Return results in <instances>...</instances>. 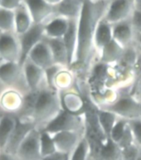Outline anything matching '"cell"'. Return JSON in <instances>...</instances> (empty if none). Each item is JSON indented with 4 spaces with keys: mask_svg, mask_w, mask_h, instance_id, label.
<instances>
[{
    "mask_svg": "<svg viewBox=\"0 0 141 160\" xmlns=\"http://www.w3.org/2000/svg\"><path fill=\"white\" fill-rule=\"evenodd\" d=\"M135 42L139 45L141 48V32H135V37H134Z\"/></svg>",
    "mask_w": 141,
    "mask_h": 160,
    "instance_id": "7bdbcfd3",
    "label": "cell"
},
{
    "mask_svg": "<svg viewBox=\"0 0 141 160\" xmlns=\"http://www.w3.org/2000/svg\"><path fill=\"white\" fill-rule=\"evenodd\" d=\"M0 32H15L14 11L0 8Z\"/></svg>",
    "mask_w": 141,
    "mask_h": 160,
    "instance_id": "f1b7e54d",
    "label": "cell"
},
{
    "mask_svg": "<svg viewBox=\"0 0 141 160\" xmlns=\"http://www.w3.org/2000/svg\"><path fill=\"white\" fill-rule=\"evenodd\" d=\"M22 2V0H2L0 8L14 11L19 7Z\"/></svg>",
    "mask_w": 141,
    "mask_h": 160,
    "instance_id": "f35d334b",
    "label": "cell"
},
{
    "mask_svg": "<svg viewBox=\"0 0 141 160\" xmlns=\"http://www.w3.org/2000/svg\"><path fill=\"white\" fill-rule=\"evenodd\" d=\"M2 113H3V112H2V111H1V110H0V118H1V117H2Z\"/></svg>",
    "mask_w": 141,
    "mask_h": 160,
    "instance_id": "c3c4849f",
    "label": "cell"
},
{
    "mask_svg": "<svg viewBox=\"0 0 141 160\" xmlns=\"http://www.w3.org/2000/svg\"><path fill=\"white\" fill-rule=\"evenodd\" d=\"M58 152L71 154L84 136V132L62 131L52 134Z\"/></svg>",
    "mask_w": 141,
    "mask_h": 160,
    "instance_id": "7c38bea8",
    "label": "cell"
},
{
    "mask_svg": "<svg viewBox=\"0 0 141 160\" xmlns=\"http://www.w3.org/2000/svg\"><path fill=\"white\" fill-rule=\"evenodd\" d=\"M51 134L62 131H76L84 132V114H76L62 108L52 120L40 128Z\"/></svg>",
    "mask_w": 141,
    "mask_h": 160,
    "instance_id": "277c9868",
    "label": "cell"
},
{
    "mask_svg": "<svg viewBox=\"0 0 141 160\" xmlns=\"http://www.w3.org/2000/svg\"><path fill=\"white\" fill-rule=\"evenodd\" d=\"M23 72L29 90H37L46 84L45 71L27 58L22 64Z\"/></svg>",
    "mask_w": 141,
    "mask_h": 160,
    "instance_id": "9a60e30c",
    "label": "cell"
},
{
    "mask_svg": "<svg viewBox=\"0 0 141 160\" xmlns=\"http://www.w3.org/2000/svg\"><path fill=\"white\" fill-rule=\"evenodd\" d=\"M16 123V116L3 112L0 118V151H3Z\"/></svg>",
    "mask_w": 141,
    "mask_h": 160,
    "instance_id": "484cf974",
    "label": "cell"
},
{
    "mask_svg": "<svg viewBox=\"0 0 141 160\" xmlns=\"http://www.w3.org/2000/svg\"><path fill=\"white\" fill-rule=\"evenodd\" d=\"M97 114H98V118H99V122L102 129L106 134L107 137H110V133L112 128L119 117L115 114L114 112L108 111V110L102 109L100 108H97Z\"/></svg>",
    "mask_w": 141,
    "mask_h": 160,
    "instance_id": "83f0119b",
    "label": "cell"
},
{
    "mask_svg": "<svg viewBox=\"0 0 141 160\" xmlns=\"http://www.w3.org/2000/svg\"><path fill=\"white\" fill-rule=\"evenodd\" d=\"M89 157V145L83 136L73 152L69 155V160H87Z\"/></svg>",
    "mask_w": 141,
    "mask_h": 160,
    "instance_id": "4dcf8cb0",
    "label": "cell"
},
{
    "mask_svg": "<svg viewBox=\"0 0 141 160\" xmlns=\"http://www.w3.org/2000/svg\"><path fill=\"white\" fill-rule=\"evenodd\" d=\"M113 38L122 47H127L134 42L135 32L132 26L130 18L112 24Z\"/></svg>",
    "mask_w": 141,
    "mask_h": 160,
    "instance_id": "e0dca14e",
    "label": "cell"
},
{
    "mask_svg": "<svg viewBox=\"0 0 141 160\" xmlns=\"http://www.w3.org/2000/svg\"><path fill=\"white\" fill-rule=\"evenodd\" d=\"M54 88L58 92L73 89L77 88V76L68 68H63L57 72L53 83Z\"/></svg>",
    "mask_w": 141,
    "mask_h": 160,
    "instance_id": "7402d4cb",
    "label": "cell"
},
{
    "mask_svg": "<svg viewBox=\"0 0 141 160\" xmlns=\"http://www.w3.org/2000/svg\"><path fill=\"white\" fill-rule=\"evenodd\" d=\"M40 148L42 157H46L50 154H52L57 151L52 135L47 131L40 128Z\"/></svg>",
    "mask_w": 141,
    "mask_h": 160,
    "instance_id": "f546056e",
    "label": "cell"
},
{
    "mask_svg": "<svg viewBox=\"0 0 141 160\" xmlns=\"http://www.w3.org/2000/svg\"><path fill=\"white\" fill-rule=\"evenodd\" d=\"M15 16V33L21 35L29 29L33 24L32 16L27 9V6L22 2L17 9L14 10Z\"/></svg>",
    "mask_w": 141,
    "mask_h": 160,
    "instance_id": "cb8c5ba5",
    "label": "cell"
},
{
    "mask_svg": "<svg viewBox=\"0 0 141 160\" xmlns=\"http://www.w3.org/2000/svg\"><path fill=\"white\" fill-rule=\"evenodd\" d=\"M32 16L33 23H45L54 16V6L46 0H22Z\"/></svg>",
    "mask_w": 141,
    "mask_h": 160,
    "instance_id": "4fadbf2b",
    "label": "cell"
},
{
    "mask_svg": "<svg viewBox=\"0 0 141 160\" xmlns=\"http://www.w3.org/2000/svg\"><path fill=\"white\" fill-rule=\"evenodd\" d=\"M0 152H1V151H0Z\"/></svg>",
    "mask_w": 141,
    "mask_h": 160,
    "instance_id": "db71d44e",
    "label": "cell"
},
{
    "mask_svg": "<svg viewBox=\"0 0 141 160\" xmlns=\"http://www.w3.org/2000/svg\"><path fill=\"white\" fill-rule=\"evenodd\" d=\"M1 1H2V0H0V4H1Z\"/></svg>",
    "mask_w": 141,
    "mask_h": 160,
    "instance_id": "f907efd6",
    "label": "cell"
},
{
    "mask_svg": "<svg viewBox=\"0 0 141 160\" xmlns=\"http://www.w3.org/2000/svg\"><path fill=\"white\" fill-rule=\"evenodd\" d=\"M110 0H84L77 18V44L75 59L69 68L77 81L87 82L91 68L98 59L95 33L104 18Z\"/></svg>",
    "mask_w": 141,
    "mask_h": 160,
    "instance_id": "6da1fadb",
    "label": "cell"
},
{
    "mask_svg": "<svg viewBox=\"0 0 141 160\" xmlns=\"http://www.w3.org/2000/svg\"><path fill=\"white\" fill-rule=\"evenodd\" d=\"M27 58L44 70L55 64L51 48L44 38L31 50Z\"/></svg>",
    "mask_w": 141,
    "mask_h": 160,
    "instance_id": "2e32d148",
    "label": "cell"
},
{
    "mask_svg": "<svg viewBox=\"0 0 141 160\" xmlns=\"http://www.w3.org/2000/svg\"><path fill=\"white\" fill-rule=\"evenodd\" d=\"M137 160H141V151H140V153H139V157H138V158H137Z\"/></svg>",
    "mask_w": 141,
    "mask_h": 160,
    "instance_id": "7dc6e473",
    "label": "cell"
},
{
    "mask_svg": "<svg viewBox=\"0 0 141 160\" xmlns=\"http://www.w3.org/2000/svg\"><path fill=\"white\" fill-rule=\"evenodd\" d=\"M130 92L135 98V99L141 103V78L134 79V82L132 83Z\"/></svg>",
    "mask_w": 141,
    "mask_h": 160,
    "instance_id": "74e56055",
    "label": "cell"
},
{
    "mask_svg": "<svg viewBox=\"0 0 141 160\" xmlns=\"http://www.w3.org/2000/svg\"><path fill=\"white\" fill-rule=\"evenodd\" d=\"M136 44L138 54H137L136 62H135V64H134L133 70H134V78H141V48L139 47V45L137 42Z\"/></svg>",
    "mask_w": 141,
    "mask_h": 160,
    "instance_id": "ab89813d",
    "label": "cell"
},
{
    "mask_svg": "<svg viewBox=\"0 0 141 160\" xmlns=\"http://www.w3.org/2000/svg\"><path fill=\"white\" fill-rule=\"evenodd\" d=\"M0 57L4 62H19V40L15 32H0Z\"/></svg>",
    "mask_w": 141,
    "mask_h": 160,
    "instance_id": "30bf717a",
    "label": "cell"
},
{
    "mask_svg": "<svg viewBox=\"0 0 141 160\" xmlns=\"http://www.w3.org/2000/svg\"><path fill=\"white\" fill-rule=\"evenodd\" d=\"M140 118H141V114H140Z\"/></svg>",
    "mask_w": 141,
    "mask_h": 160,
    "instance_id": "f5cc1de1",
    "label": "cell"
},
{
    "mask_svg": "<svg viewBox=\"0 0 141 160\" xmlns=\"http://www.w3.org/2000/svg\"><path fill=\"white\" fill-rule=\"evenodd\" d=\"M134 10V0H110L104 19L110 24L129 19Z\"/></svg>",
    "mask_w": 141,
    "mask_h": 160,
    "instance_id": "9c48e42d",
    "label": "cell"
},
{
    "mask_svg": "<svg viewBox=\"0 0 141 160\" xmlns=\"http://www.w3.org/2000/svg\"><path fill=\"white\" fill-rule=\"evenodd\" d=\"M40 133L38 127L34 128L20 144L16 156L19 160H42L40 148Z\"/></svg>",
    "mask_w": 141,
    "mask_h": 160,
    "instance_id": "52a82bcc",
    "label": "cell"
},
{
    "mask_svg": "<svg viewBox=\"0 0 141 160\" xmlns=\"http://www.w3.org/2000/svg\"><path fill=\"white\" fill-rule=\"evenodd\" d=\"M122 160H137L140 153L141 148L136 143L130 145L129 147L121 148Z\"/></svg>",
    "mask_w": 141,
    "mask_h": 160,
    "instance_id": "d6a6232c",
    "label": "cell"
},
{
    "mask_svg": "<svg viewBox=\"0 0 141 160\" xmlns=\"http://www.w3.org/2000/svg\"><path fill=\"white\" fill-rule=\"evenodd\" d=\"M23 98L22 92L4 86L0 90V110L5 113L16 115L22 108Z\"/></svg>",
    "mask_w": 141,
    "mask_h": 160,
    "instance_id": "8fae6325",
    "label": "cell"
},
{
    "mask_svg": "<svg viewBox=\"0 0 141 160\" xmlns=\"http://www.w3.org/2000/svg\"><path fill=\"white\" fill-rule=\"evenodd\" d=\"M2 62H4V61H3V60H2V58H1V57H0V63H2Z\"/></svg>",
    "mask_w": 141,
    "mask_h": 160,
    "instance_id": "681fc988",
    "label": "cell"
},
{
    "mask_svg": "<svg viewBox=\"0 0 141 160\" xmlns=\"http://www.w3.org/2000/svg\"><path fill=\"white\" fill-rule=\"evenodd\" d=\"M128 122L134 134L135 143L141 148V118L128 120Z\"/></svg>",
    "mask_w": 141,
    "mask_h": 160,
    "instance_id": "d590c367",
    "label": "cell"
},
{
    "mask_svg": "<svg viewBox=\"0 0 141 160\" xmlns=\"http://www.w3.org/2000/svg\"><path fill=\"white\" fill-rule=\"evenodd\" d=\"M69 23V18L54 15L44 23V36L48 38H63Z\"/></svg>",
    "mask_w": 141,
    "mask_h": 160,
    "instance_id": "ffe728a7",
    "label": "cell"
},
{
    "mask_svg": "<svg viewBox=\"0 0 141 160\" xmlns=\"http://www.w3.org/2000/svg\"><path fill=\"white\" fill-rule=\"evenodd\" d=\"M59 92L63 109L76 114H84V98L77 88Z\"/></svg>",
    "mask_w": 141,
    "mask_h": 160,
    "instance_id": "5bb4252c",
    "label": "cell"
},
{
    "mask_svg": "<svg viewBox=\"0 0 141 160\" xmlns=\"http://www.w3.org/2000/svg\"><path fill=\"white\" fill-rule=\"evenodd\" d=\"M92 158L95 160H122L121 150L116 142L109 138L99 152Z\"/></svg>",
    "mask_w": 141,
    "mask_h": 160,
    "instance_id": "4316f807",
    "label": "cell"
},
{
    "mask_svg": "<svg viewBox=\"0 0 141 160\" xmlns=\"http://www.w3.org/2000/svg\"><path fill=\"white\" fill-rule=\"evenodd\" d=\"M113 39L112 24L102 18L97 26L95 33V46L99 53L100 50Z\"/></svg>",
    "mask_w": 141,
    "mask_h": 160,
    "instance_id": "d4e9b609",
    "label": "cell"
},
{
    "mask_svg": "<svg viewBox=\"0 0 141 160\" xmlns=\"http://www.w3.org/2000/svg\"><path fill=\"white\" fill-rule=\"evenodd\" d=\"M84 0H62L54 6V15L67 18H77L82 9Z\"/></svg>",
    "mask_w": 141,
    "mask_h": 160,
    "instance_id": "603a6c76",
    "label": "cell"
},
{
    "mask_svg": "<svg viewBox=\"0 0 141 160\" xmlns=\"http://www.w3.org/2000/svg\"><path fill=\"white\" fill-rule=\"evenodd\" d=\"M134 8L141 11V0H134Z\"/></svg>",
    "mask_w": 141,
    "mask_h": 160,
    "instance_id": "f6af8a7d",
    "label": "cell"
},
{
    "mask_svg": "<svg viewBox=\"0 0 141 160\" xmlns=\"http://www.w3.org/2000/svg\"><path fill=\"white\" fill-rule=\"evenodd\" d=\"M44 40L49 45L52 51L53 59L56 64L62 65L69 68L68 54L62 38H48L44 36Z\"/></svg>",
    "mask_w": 141,
    "mask_h": 160,
    "instance_id": "ac0fdd59",
    "label": "cell"
},
{
    "mask_svg": "<svg viewBox=\"0 0 141 160\" xmlns=\"http://www.w3.org/2000/svg\"><path fill=\"white\" fill-rule=\"evenodd\" d=\"M0 82L7 88H13L23 93L29 91L25 79L23 68L17 62L0 63Z\"/></svg>",
    "mask_w": 141,
    "mask_h": 160,
    "instance_id": "5b68a950",
    "label": "cell"
},
{
    "mask_svg": "<svg viewBox=\"0 0 141 160\" xmlns=\"http://www.w3.org/2000/svg\"><path fill=\"white\" fill-rule=\"evenodd\" d=\"M127 125H128V120L125 118H118V119L110 131V138L117 143L121 138L122 135L124 134Z\"/></svg>",
    "mask_w": 141,
    "mask_h": 160,
    "instance_id": "1f68e13d",
    "label": "cell"
},
{
    "mask_svg": "<svg viewBox=\"0 0 141 160\" xmlns=\"http://www.w3.org/2000/svg\"><path fill=\"white\" fill-rule=\"evenodd\" d=\"M36 127L37 126L32 120L21 118L16 116V123L14 128L12 130L9 140L3 151L11 154L16 155V152L23 139Z\"/></svg>",
    "mask_w": 141,
    "mask_h": 160,
    "instance_id": "ba28073f",
    "label": "cell"
},
{
    "mask_svg": "<svg viewBox=\"0 0 141 160\" xmlns=\"http://www.w3.org/2000/svg\"><path fill=\"white\" fill-rule=\"evenodd\" d=\"M124 51V48L113 39L100 50L98 60L106 64H115L120 60Z\"/></svg>",
    "mask_w": 141,
    "mask_h": 160,
    "instance_id": "d6986e66",
    "label": "cell"
},
{
    "mask_svg": "<svg viewBox=\"0 0 141 160\" xmlns=\"http://www.w3.org/2000/svg\"><path fill=\"white\" fill-rule=\"evenodd\" d=\"M135 143L134 141V134L132 132V130L130 128L129 125V122H128V125H127L126 128L125 130L124 134L122 135L121 138L120 139V141L117 142V144L120 147V148H124L129 147L130 145Z\"/></svg>",
    "mask_w": 141,
    "mask_h": 160,
    "instance_id": "e575fe53",
    "label": "cell"
},
{
    "mask_svg": "<svg viewBox=\"0 0 141 160\" xmlns=\"http://www.w3.org/2000/svg\"><path fill=\"white\" fill-rule=\"evenodd\" d=\"M62 38L67 48L70 68L74 62L75 54H76V50H77V18H69L68 28Z\"/></svg>",
    "mask_w": 141,
    "mask_h": 160,
    "instance_id": "44dd1931",
    "label": "cell"
},
{
    "mask_svg": "<svg viewBox=\"0 0 141 160\" xmlns=\"http://www.w3.org/2000/svg\"></svg>",
    "mask_w": 141,
    "mask_h": 160,
    "instance_id": "11a10c76",
    "label": "cell"
},
{
    "mask_svg": "<svg viewBox=\"0 0 141 160\" xmlns=\"http://www.w3.org/2000/svg\"><path fill=\"white\" fill-rule=\"evenodd\" d=\"M70 154H65L62 152H60L57 151L52 154H50L48 156L43 157L42 160H67Z\"/></svg>",
    "mask_w": 141,
    "mask_h": 160,
    "instance_id": "60d3db41",
    "label": "cell"
},
{
    "mask_svg": "<svg viewBox=\"0 0 141 160\" xmlns=\"http://www.w3.org/2000/svg\"><path fill=\"white\" fill-rule=\"evenodd\" d=\"M0 160H19L14 154H11L4 151L0 152Z\"/></svg>",
    "mask_w": 141,
    "mask_h": 160,
    "instance_id": "b9f144b4",
    "label": "cell"
},
{
    "mask_svg": "<svg viewBox=\"0 0 141 160\" xmlns=\"http://www.w3.org/2000/svg\"><path fill=\"white\" fill-rule=\"evenodd\" d=\"M131 86L132 84H130L117 88L118 97L115 101L106 107L101 108L102 109L110 111L119 118L127 120L140 118L141 103L131 94Z\"/></svg>",
    "mask_w": 141,
    "mask_h": 160,
    "instance_id": "3957f363",
    "label": "cell"
},
{
    "mask_svg": "<svg viewBox=\"0 0 141 160\" xmlns=\"http://www.w3.org/2000/svg\"><path fill=\"white\" fill-rule=\"evenodd\" d=\"M46 1H47L49 4L52 5V6H56V5L59 4L62 0H46Z\"/></svg>",
    "mask_w": 141,
    "mask_h": 160,
    "instance_id": "ee69618b",
    "label": "cell"
},
{
    "mask_svg": "<svg viewBox=\"0 0 141 160\" xmlns=\"http://www.w3.org/2000/svg\"><path fill=\"white\" fill-rule=\"evenodd\" d=\"M62 109L60 92L46 83L39 88L32 120L37 127L42 128Z\"/></svg>",
    "mask_w": 141,
    "mask_h": 160,
    "instance_id": "7a4b0ae2",
    "label": "cell"
},
{
    "mask_svg": "<svg viewBox=\"0 0 141 160\" xmlns=\"http://www.w3.org/2000/svg\"><path fill=\"white\" fill-rule=\"evenodd\" d=\"M67 160H69V157H68V158H67Z\"/></svg>",
    "mask_w": 141,
    "mask_h": 160,
    "instance_id": "816d5d0a",
    "label": "cell"
},
{
    "mask_svg": "<svg viewBox=\"0 0 141 160\" xmlns=\"http://www.w3.org/2000/svg\"><path fill=\"white\" fill-rule=\"evenodd\" d=\"M132 26L135 32H141V11L134 8V12L130 17Z\"/></svg>",
    "mask_w": 141,
    "mask_h": 160,
    "instance_id": "8d00e7d4",
    "label": "cell"
},
{
    "mask_svg": "<svg viewBox=\"0 0 141 160\" xmlns=\"http://www.w3.org/2000/svg\"><path fill=\"white\" fill-rule=\"evenodd\" d=\"M87 160H95V159H94V158H93L92 157V156H90V154H89V157H88Z\"/></svg>",
    "mask_w": 141,
    "mask_h": 160,
    "instance_id": "bcb514c9",
    "label": "cell"
},
{
    "mask_svg": "<svg viewBox=\"0 0 141 160\" xmlns=\"http://www.w3.org/2000/svg\"><path fill=\"white\" fill-rule=\"evenodd\" d=\"M63 67L62 65L59 64H53L52 65L51 67L47 68L45 71V80H46V82L48 87L52 88H54V86H53V83H54V79L56 76H57V72H59L60 70L63 68ZM55 89V88H54Z\"/></svg>",
    "mask_w": 141,
    "mask_h": 160,
    "instance_id": "836d02e7",
    "label": "cell"
},
{
    "mask_svg": "<svg viewBox=\"0 0 141 160\" xmlns=\"http://www.w3.org/2000/svg\"><path fill=\"white\" fill-rule=\"evenodd\" d=\"M44 23H33L24 33L17 35L20 44L19 63L22 66L31 50L44 38Z\"/></svg>",
    "mask_w": 141,
    "mask_h": 160,
    "instance_id": "8992f818",
    "label": "cell"
}]
</instances>
